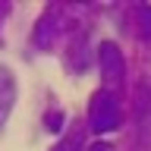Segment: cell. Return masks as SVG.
Segmentation results:
<instances>
[{"label":"cell","instance_id":"1","mask_svg":"<svg viewBox=\"0 0 151 151\" xmlns=\"http://www.w3.org/2000/svg\"><path fill=\"white\" fill-rule=\"evenodd\" d=\"M88 126L94 132H113L120 126V104L110 91H98L88 104Z\"/></svg>","mask_w":151,"mask_h":151},{"label":"cell","instance_id":"6","mask_svg":"<svg viewBox=\"0 0 151 151\" xmlns=\"http://www.w3.org/2000/svg\"><path fill=\"white\" fill-rule=\"evenodd\" d=\"M88 151H110V148H107V145H91Z\"/></svg>","mask_w":151,"mask_h":151},{"label":"cell","instance_id":"4","mask_svg":"<svg viewBox=\"0 0 151 151\" xmlns=\"http://www.w3.org/2000/svg\"><path fill=\"white\" fill-rule=\"evenodd\" d=\"M135 16H139L142 35H145V38H151V6H135Z\"/></svg>","mask_w":151,"mask_h":151},{"label":"cell","instance_id":"5","mask_svg":"<svg viewBox=\"0 0 151 151\" xmlns=\"http://www.w3.org/2000/svg\"><path fill=\"white\" fill-rule=\"evenodd\" d=\"M76 145H79V135H73V139H66V142H60V145H54L50 151H73Z\"/></svg>","mask_w":151,"mask_h":151},{"label":"cell","instance_id":"3","mask_svg":"<svg viewBox=\"0 0 151 151\" xmlns=\"http://www.w3.org/2000/svg\"><path fill=\"white\" fill-rule=\"evenodd\" d=\"M13 101H16V82H13V73L6 66H0V126L6 123L9 110H13Z\"/></svg>","mask_w":151,"mask_h":151},{"label":"cell","instance_id":"2","mask_svg":"<svg viewBox=\"0 0 151 151\" xmlns=\"http://www.w3.org/2000/svg\"><path fill=\"white\" fill-rule=\"evenodd\" d=\"M98 66H101V79L107 85H116L126 73V60H123L120 47L113 44V41H101L98 47Z\"/></svg>","mask_w":151,"mask_h":151}]
</instances>
